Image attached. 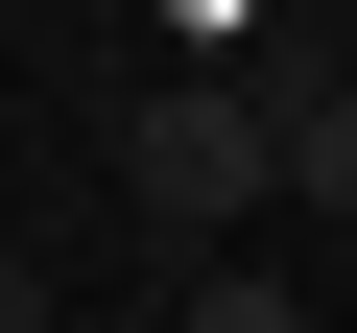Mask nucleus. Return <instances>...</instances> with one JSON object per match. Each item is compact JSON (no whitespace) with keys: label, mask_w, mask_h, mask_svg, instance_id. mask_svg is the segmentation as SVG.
<instances>
[{"label":"nucleus","mask_w":357,"mask_h":333,"mask_svg":"<svg viewBox=\"0 0 357 333\" xmlns=\"http://www.w3.org/2000/svg\"><path fill=\"white\" fill-rule=\"evenodd\" d=\"M119 166H143V238H238V215L286 191V119L191 72V95H143V143H119Z\"/></svg>","instance_id":"f257e3e1"},{"label":"nucleus","mask_w":357,"mask_h":333,"mask_svg":"<svg viewBox=\"0 0 357 333\" xmlns=\"http://www.w3.org/2000/svg\"><path fill=\"white\" fill-rule=\"evenodd\" d=\"M286 191H310V215H357V72H333V95H286Z\"/></svg>","instance_id":"f03ea898"},{"label":"nucleus","mask_w":357,"mask_h":333,"mask_svg":"<svg viewBox=\"0 0 357 333\" xmlns=\"http://www.w3.org/2000/svg\"><path fill=\"white\" fill-rule=\"evenodd\" d=\"M167 333H310V309H286L262 262H215V286H191V309H167Z\"/></svg>","instance_id":"7ed1b4c3"},{"label":"nucleus","mask_w":357,"mask_h":333,"mask_svg":"<svg viewBox=\"0 0 357 333\" xmlns=\"http://www.w3.org/2000/svg\"><path fill=\"white\" fill-rule=\"evenodd\" d=\"M0 333H48V262H0Z\"/></svg>","instance_id":"20e7f679"}]
</instances>
